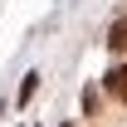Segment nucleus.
Here are the masks:
<instances>
[{
  "mask_svg": "<svg viewBox=\"0 0 127 127\" xmlns=\"http://www.w3.org/2000/svg\"><path fill=\"white\" fill-rule=\"evenodd\" d=\"M64 127H73V122H64Z\"/></svg>",
  "mask_w": 127,
  "mask_h": 127,
  "instance_id": "nucleus-4",
  "label": "nucleus"
},
{
  "mask_svg": "<svg viewBox=\"0 0 127 127\" xmlns=\"http://www.w3.org/2000/svg\"><path fill=\"white\" fill-rule=\"evenodd\" d=\"M108 44L117 49V54H127V20H117V25L108 30Z\"/></svg>",
  "mask_w": 127,
  "mask_h": 127,
  "instance_id": "nucleus-2",
  "label": "nucleus"
},
{
  "mask_svg": "<svg viewBox=\"0 0 127 127\" xmlns=\"http://www.w3.org/2000/svg\"><path fill=\"white\" fill-rule=\"evenodd\" d=\"M34 88H39V73H25V83H20V103H30Z\"/></svg>",
  "mask_w": 127,
  "mask_h": 127,
  "instance_id": "nucleus-3",
  "label": "nucleus"
},
{
  "mask_svg": "<svg viewBox=\"0 0 127 127\" xmlns=\"http://www.w3.org/2000/svg\"><path fill=\"white\" fill-rule=\"evenodd\" d=\"M103 88H108V98H117V103H127V64H117L108 78H103Z\"/></svg>",
  "mask_w": 127,
  "mask_h": 127,
  "instance_id": "nucleus-1",
  "label": "nucleus"
}]
</instances>
